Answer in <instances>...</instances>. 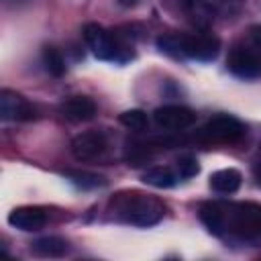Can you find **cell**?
Segmentation results:
<instances>
[{
    "label": "cell",
    "instance_id": "6da1fadb",
    "mask_svg": "<svg viewBox=\"0 0 261 261\" xmlns=\"http://www.w3.org/2000/svg\"><path fill=\"white\" fill-rule=\"evenodd\" d=\"M208 232L239 241L261 239V204L255 202H206L198 212Z\"/></svg>",
    "mask_w": 261,
    "mask_h": 261
},
{
    "label": "cell",
    "instance_id": "7a4b0ae2",
    "mask_svg": "<svg viewBox=\"0 0 261 261\" xmlns=\"http://www.w3.org/2000/svg\"><path fill=\"white\" fill-rule=\"evenodd\" d=\"M165 206L151 194L122 190L108 202V212L114 220L130 226H153L163 218Z\"/></svg>",
    "mask_w": 261,
    "mask_h": 261
},
{
    "label": "cell",
    "instance_id": "3957f363",
    "mask_svg": "<svg viewBox=\"0 0 261 261\" xmlns=\"http://www.w3.org/2000/svg\"><path fill=\"white\" fill-rule=\"evenodd\" d=\"M157 47L175 57V59H194V61H212L220 51V41L208 33L196 35H161Z\"/></svg>",
    "mask_w": 261,
    "mask_h": 261
},
{
    "label": "cell",
    "instance_id": "277c9868",
    "mask_svg": "<svg viewBox=\"0 0 261 261\" xmlns=\"http://www.w3.org/2000/svg\"><path fill=\"white\" fill-rule=\"evenodd\" d=\"M84 39L90 47V51L94 53V57L102 59V61H116V63H124L130 53L126 51V47H122L114 35L110 31H106L104 27L96 24V22H88L84 27Z\"/></svg>",
    "mask_w": 261,
    "mask_h": 261
},
{
    "label": "cell",
    "instance_id": "5b68a950",
    "mask_svg": "<svg viewBox=\"0 0 261 261\" xmlns=\"http://www.w3.org/2000/svg\"><path fill=\"white\" fill-rule=\"evenodd\" d=\"M243 4L245 0H181L186 16L198 27H208L216 16L237 14Z\"/></svg>",
    "mask_w": 261,
    "mask_h": 261
},
{
    "label": "cell",
    "instance_id": "8992f818",
    "mask_svg": "<svg viewBox=\"0 0 261 261\" xmlns=\"http://www.w3.org/2000/svg\"><path fill=\"white\" fill-rule=\"evenodd\" d=\"M243 135H245V124L230 114L212 116L198 130V139L204 143H234Z\"/></svg>",
    "mask_w": 261,
    "mask_h": 261
},
{
    "label": "cell",
    "instance_id": "52a82bcc",
    "mask_svg": "<svg viewBox=\"0 0 261 261\" xmlns=\"http://www.w3.org/2000/svg\"><path fill=\"white\" fill-rule=\"evenodd\" d=\"M226 67L232 75L241 80H255L261 75V57L255 49L232 47L226 57Z\"/></svg>",
    "mask_w": 261,
    "mask_h": 261
},
{
    "label": "cell",
    "instance_id": "ba28073f",
    "mask_svg": "<svg viewBox=\"0 0 261 261\" xmlns=\"http://www.w3.org/2000/svg\"><path fill=\"white\" fill-rule=\"evenodd\" d=\"M153 118L165 130H184L196 122V112L188 106L167 104V106H159L153 112Z\"/></svg>",
    "mask_w": 261,
    "mask_h": 261
},
{
    "label": "cell",
    "instance_id": "9c48e42d",
    "mask_svg": "<svg viewBox=\"0 0 261 261\" xmlns=\"http://www.w3.org/2000/svg\"><path fill=\"white\" fill-rule=\"evenodd\" d=\"M69 149L77 161H90L106 151V137L102 130H84L73 137Z\"/></svg>",
    "mask_w": 261,
    "mask_h": 261
},
{
    "label": "cell",
    "instance_id": "30bf717a",
    "mask_svg": "<svg viewBox=\"0 0 261 261\" xmlns=\"http://www.w3.org/2000/svg\"><path fill=\"white\" fill-rule=\"evenodd\" d=\"M35 116V108L16 92L2 90L0 92V118L8 120H29Z\"/></svg>",
    "mask_w": 261,
    "mask_h": 261
},
{
    "label": "cell",
    "instance_id": "8fae6325",
    "mask_svg": "<svg viewBox=\"0 0 261 261\" xmlns=\"http://www.w3.org/2000/svg\"><path fill=\"white\" fill-rule=\"evenodd\" d=\"M8 224L24 232L41 230L47 224V210L41 206H18L8 214Z\"/></svg>",
    "mask_w": 261,
    "mask_h": 261
},
{
    "label": "cell",
    "instance_id": "7c38bea8",
    "mask_svg": "<svg viewBox=\"0 0 261 261\" xmlns=\"http://www.w3.org/2000/svg\"><path fill=\"white\" fill-rule=\"evenodd\" d=\"M59 112L71 122H86L96 116V104L88 96H73L59 106Z\"/></svg>",
    "mask_w": 261,
    "mask_h": 261
},
{
    "label": "cell",
    "instance_id": "4fadbf2b",
    "mask_svg": "<svg viewBox=\"0 0 261 261\" xmlns=\"http://www.w3.org/2000/svg\"><path fill=\"white\" fill-rule=\"evenodd\" d=\"M241 171L234 167H226V169H218L210 175V188L218 194H234L241 188Z\"/></svg>",
    "mask_w": 261,
    "mask_h": 261
},
{
    "label": "cell",
    "instance_id": "5bb4252c",
    "mask_svg": "<svg viewBox=\"0 0 261 261\" xmlns=\"http://www.w3.org/2000/svg\"><path fill=\"white\" fill-rule=\"evenodd\" d=\"M69 251V243L61 237H41L31 243V253L37 257H63Z\"/></svg>",
    "mask_w": 261,
    "mask_h": 261
},
{
    "label": "cell",
    "instance_id": "9a60e30c",
    "mask_svg": "<svg viewBox=\"0 0 261 261\" xmlns=\"http://www.w3.org/2000/svg\"><path fill=\"white\" fill-rule=\"evenodd\" d=\"M143 181L147 186H153V188H159V190H167V188H173L179 181V175H177V171H173L167 165H155V167H149L143 173Z\"/></svg>",
    "mask_w": 261,
    "mask_h": 261
},
{
    "label": "cell",
    "instance_id": "2e32d148",
    "mask_svg": "<svg viewBox=\"0 0 261 261\" xmlns=\"http://www.w3.org/2000/svg\"><path fill=\"white\" fill-rule=\"evenodd\" d=\"M43 65L53 77H61L65 73V59L55 47H45L43 49Z\"/></svg>",
    "mask_w": 261,
    "mask_h": 261
},
{
    "label": "cell",
    "instance_id": "e0dca14e",
    "mask_svg": "<svg viewBox=\"0 0 261 261\" xmlns=\"http://www.w3.org/2000/svg\"><path fill=\"white\" fill-rule=\"evenodd\" d=\"M67 177L73 186H77L82 190H96V188H102L106 184L102 175L90 173V171H67Z\"/></svg>",
    "mask_w": 261,
    "mask_h": 261
},
{
    "label": "cell",
    "instance_id": "ac0fdd59",
    "mask_svg": "<svg viewBox=\"0 0 261 261\" xmlns=\"http://www.w3.org/2000/svg\"><path fill=\"white\" fill-rule=\"evenodd\" d=\"M120 124L130 128V130H147L149 128V118L143 110L139 108H130V110H124L120 116H118Z\"/></svg>",
    "mask_w": 261,
    "mask_h": 261
},
{
    "label": "cell",
    "instance_id": "d6986e66",
    "mask_svg": "<svg viewBox=\"0 0 261 261\" xmlns=\"http://www.w3.org/2000/svg\"><path fill=\"white\" fill-rule=\"evenodd\" d=\"M175 171H177L179 179H190V177H194V175H198V173H200V165H198V161H196L194 157L186 155V157L177 159Z\"/></svg>",
    "mask_w": 261,
    "mask_h": 261
},
{
    "label": "cell",
    "instance_id": "ffe728a7",
    "mask_svg": "<svg viewBox=\"0 0 261 261\" xmlns=\"http://www.w3.org/2000/svg\"><path fill=\"white\" fill-rule=\"evenodd\" d=\"M251 41H253L255 49H259V57H261V24L251 27Z\"/></svg>",
    "mask_w": 261,
    "mask_h": 261
},
{
    "label": "cell",
    "instance_id": "44dd1931",
    "mask_svg": "<svg viewBox=\"0 0 261 261\" xmlns=\"http://www.w3.org/2000/svg\"><path fill=\"white\" fill-rule=\"evenodd\" d=\"M253 173H255V179H257V184L261 186V155L255 159V163H253Z\"/></svg>",
    "mask_w": 261,
    "mask_h": 261
},
{
    "label": "cell",
    "instance_id": "7402d4cb",
    "mask_svg": "<svg viewBox=\"0 0 261 261\" xmlns=\"http://www.w3.org/2000/svg\"><path fill=\"white\" fill-rule=\"evenodd\" d=\"M139 0H118V4L120 6H124V8H130V6H135Z\"/></svg>",
    "mask_w": 261,
    "mask_h": 261
},
{
    "label": "cell",
    "instance_id": "603a6c76",
    "mask_svg": "<svg viewBox=\"0 0 261 261\" xmlns=\"http://www.w3.org/2000/svg\"><path fill=\"white\" fill-rule=\"evenodd\" d=\"M6 4H10V6H20V4H27V2H31V0H4Z\"/></svg>",
    "mask_w": 261,
    "mask_h": 261
}]
</instances>
